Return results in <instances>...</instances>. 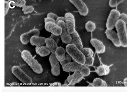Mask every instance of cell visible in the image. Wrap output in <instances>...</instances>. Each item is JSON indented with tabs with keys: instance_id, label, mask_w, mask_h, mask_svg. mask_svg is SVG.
Returning a JSON list of instances; mask_svg holds the SVG:
<instances>
[{
	"instance_id": "cell-1",
	"label": "cell",
	"mask_w": 127,
	"mask_h": 94,
	"mask_svg": "<svg viewBox=\"0 0 127 94\" xmlns=\"http://www.w3.org/2000/svg\"><path fill=\"white\" fill-rule=\"evenodd\" d=\"M21 57L34 72L37 74L43 72L42 66L28 50H23L21 52Z\"/></svg>"
},
{
	"instance_id": "cell-2",
	"label": "cell",
	"mask_w": 127,
	"mask_h": 94,
	"mask_svg": "<svg viewBox=\"0 0 127 94\" xmlns=\"http://www.w3.org/2000/svg\"><path fill=\"white\" fill-rule=\"evenodd\" d=\"M66 50L74 60L77 63L84 65L85 63L86 57L81 50L73 44H67L66 47Z\"/></svg>"
},
{
	"instance_id": "cell-3",
	"label": "cell",
	"mask_w": 127,
	"mask_h": 94,
	"mask_svg": "<svg viewBox=\"0 0 127 94\" xmlns=\"http://www.w3.org/2000/svg\"><path fill=\"white\" fill-rule=\"evenodd\" d=\"M115 27L117 32V35L120 41L121 46L127 47V31L126 23L124 21L118 20L116 24Z\"/></svg>"
},
{
	"instance_id": "cell-4",
	"label": "cell",
	"mask_w": 127,
	"mask_h": 94,
	"mask_svg": "<svg viewBox=\"0 0 127 94\" xmlns=\"http://www.w3.org/2000/svg\"><path fill=\"white\" fill-rule=\"evenodd\" d=\"M12 72L15 77L24 84H30L32 83V78L28 76L19 66H14L12 67Z\"/></svg>"
},
{
	"instance_id": "cell-5",
	"label": "cell",
	"mask_w": 127,
	"mask_h": 94,
	"mask_svg": "<svg viewBox=\"0 0 127 94\" xmlns=\"http://www.w3.org/2000/svg\"><path fill=\"white\" fill-rule=\"evenodd\" d=\"M120 14V12L116 9H113L110 11L106 24L107 29H113L114 28L119 20Z\"/></svg>"
},
{
	"instance_id": "cell-6",
	"label": "cell",
	"mask_w": 127,
	"mask_h": 94,
	"mask_svg": "<svg viewBox=\"0 0 127 94\" xmlns=\"http://www.w3.org/2000/svg\"><path fill=\"white\" fill-rule=\"evenodd\" d=\"M49 61L51 67V73L55 76H58L60 74V63L56 57L55 54L51 53L50 54Z\"/></svg>"
},
{
	"instance_id": "cell-7",
	"label": "cell",
	"mask_w": 127,
	"mask_h": 94,
	"mask_svg": "<svg viewBox=\"0 0 127 94\" xmlns=\"http://www.w3.org/2000/svg\"><path fill=\"white\" fill-rule=\"evenodd\" d=\"M65 24L66 25L67 31L69 34H73L75 31V21L73 14L67 13L65 14Z\"/></svg>"
},
{
	"instance_id": "cell-8",
	"label": "cell",
	"mask_w": 127,
	"mask_h": 94,
	"mask_svg": "<svg viewBox=\"0 0 127 94\" xmlns=\"http://www.w3.org/2000/svg\"><path fill=\"white\" fill-rule=\"evenodd\" d=\"M78 10L79 13L82 16H87L89 10L87 6L84 3L83 0H69Z\"/></svg>"
},
{
	"instance_id": "cell-9",
	"label": "cell",
	"mask_w": 127,
	"mask_h": 94,
	"mask_svg": "<svg viewBox=\"0 0 127 94\" xmlns=\"http://www.w3.org/2000/svg\"><path fill=\"white\" fill-rule=\"evenodd\" d=\"M57 24L62 28V33L60 36L63 42L65 44H70L72 40V37L70 34H69L67 31L65 22L63 21H59Z\"/></svg>"
},
{
	"instance_id": "cell-10",
	"label": "cell",
	"mask_w": 127,
	"mask_h": 94,
	"mask_svg": "<svg viewBox=\"0 0 127 94\" xmlns=\"http://www.w3.org/2000/svg\"><path fill=\"white\" fill-rule=\"evenodd\" d=\"M40 31L37 29H33L28 32L22 34L20 36V42L23 45H27L30 42L31 38L33 36H39Z\"/></svg>"
},
{
	"instance_id": "cell-11",
	"label": "cell",
	"mask_w": 127,
	"mask_h": 94,
	"mask_svg": "<svg viewBox=\"0 0 127 94\" xmlns=\"http://www.w3.org/2000/svg\"><path fill=\"white\" fill-rule=\"evenodd\" d=\"M45 29L48 32L56 35H61L62 33V27L57 23L49 22L45 24Z\"/></svg>"
},
{
	"instance_id": "cell-12",
	"label": "cell",
	"mask_w": 127,
	"mask_h": 94,
	"mask_svg": "<svg viewBox=\"0 0 127 94\" xmlns=\"http://www.w3.org/2000/svg\"><path fill=\"white\" fill-rule=\"evenodd\" d=\"M105 34L107 38L110 40L116 47H120L121 46L120 41L117 33L112 29H107L105 31Z\"/></svg>"
},
{
	"instance_id": "cell-13",
	"label": "cell",
	"mask_w": 127,
	"mask_h": 94,
	"mask_svg": "<svg viewBox=\"0 0 127 94\" xmlns=\"http://www.w3.org/2000/svg\"><path fill=\"white\" fill-rule=\"evenodd\" d=\"M83 65L77 63L75 61L70 62L63 66V71L65 72H75L80 71Z\"/></svg>"
},
{
	"instance_id": "cell-14",
	"label": "cell",
	"mask_w": 127,
	"mask_h": 94,
	"mask_svg": "<svg viewBox=\"0 0 127 94\" xmlns=\"http://www.w3.org/2000/svg\"><path fill=\"white\" fill-rule=\"evenodd\" d=\"M83 76L81 74L79 71L74 72V73L69 76L67 80L68 82L69 86H74L75 84L79 83L83 78Z\"/></svg>"
},
{
	"instance_id": "cell-15",
	"label": "cell",
	"mask_w": 127,
	"mask_h": 94,
	"mask_svg": "<svg viewBox=\"0 0 127 94\" xmlns=\"http://www.w3.org/2000/svg\"><path fill=\"white\" fill-rule=\"evenodd\" d=\"M91 44L95 48L97 53L102 54L105 51V47L100 40L96 39H93L90 41Z\"/></svg>"
},
{
	"instance_id": "cell-16",
	"label": "cell",
	"mask_w": 127,
	"mask_h": 94,
	"mask_svg": "<svg viewBox=\"0 0 127 94\" xmlns=\"http://www.w3.org/2000/svg\"><path fill=\"white\" fill-rule=\"evenodd\" d=\"M72 37V40L71 44L74 45L76 46L80 50H81L83 48V45L82 44V41L81 40L80 37L78 34L77 31H75L73 34H71Z\"/></svg>"
},
{
	"instance_id": "cell-17",
	"label": "cell",
	"mask_w": 127,
	"mask_h": 94,
	"mask_svg": "<svg viewBox=\"0 0 127 94\" xmlns=\"http://www.w3.org/2000/svg\"><path fill=\"white\" fill-rule=\"evenodd\" d=\"M46 39L45 37L35 35L31 38L30 43L33 46H42L45 44Z\"/></svg>"
},
{
	"instance_id": "cell-18",
	"label": "cell",
	"mask_w": 127,
	"mask_h": 94,
	"mask_svg": "<svg viewBox=\"0 0 127 94\" xmlns=\"http://www.w3.org/2000/svg\"><path fill=\"white\" fill-rule=\"evenodd\" d=\"M45 44L48 48L50 50L51 53L55 54L58 48L57 43L50 37L47 38L45 40Z\"/></svg>"
},
{
	"instance_id": "cell-19",
	"label": "cell",
	"mask_w": 127,
	"mask_h": 94,
	"mask_svg": "<svg viewBox=\"0 0 127 94\" xmlns=\"http://www.w3.org/2000/svg\"><path fill=\"white\" fill-rule=\"evenodd\" d=\"M36 52L41 57H46L50 54V51L46 46H38L35 48Z\"/></svg>"
},
{
	"instance_id": "cell-20",
	"label": "cell",
	"mask_w": 127,
	"mask_h": 94,
	"mask_svg": "<svg viewBox=\"0 0 127 94\" xmlns=\"http://www.w3.org/2000/svg\"><path fill=\"white\" fill-rule=\"evenodd\" d=\"M95 72L99 76H106L109 74L110 69L108 66L104 64L97 67Z\"/></svg>"
},
{
	"instance_id": "cell-21",
	"label": "cell",
	"mask_w": 127,
	"mask_h": 94,
	"mask_svg": "<svg viewBox=\"0 0 127 94\" xmlns=\"http://www.w3.org/2000/svg\"><path fill=\"white\" fill-rule=\"evenodd\" d=\"M55 54L58 60L61 62L65 59L66 50L63 47H59L57 49Z\"/></svg>"
},
{
	"instance_id": "cell-22",
	"label": "cell",
	"mask_w": 127,
	"mask_h": 94,
	"mask_svg": "<svg viewBox=\"0 0 127 94\" xmlns=\"http://www.w3.org/2000/svg\"><path fill=\"white\" fill-rule=\"evenodd\" d=\"M94 86H107V83L104 81L99 78H96L94 79L93 82Z\"/></svg>"
},
{
	"instance_id": "cell-23",
	"label": "cell",
	"mask_w": 127,
	"mask_h": 94,
	"mask_svg": "<svg viewBox=\"0 0 127 94\" xmlns=\"http://www.w3.org/2000/svg\"><path fill=\"white\" fill-rule=\"evenodd\" d=\"M79 71L83 77H87L90 74L91 70L90 68L87 65H83L81 67Z\"/></svg>"
},
{
	"instance_id": "cell-24",
	"label": "cell",
	"mask_w": 127,
	"mask_h": 94,
	"mask_svg": "<svg viewBox=\"0 0 127 94\" xmlns=\"http://www.w3.org/2000/svg\"><path fill=\"white\" fill-rule=\"evenodd\" d=\"M96 24L93 22L89 21L86 24L85 28L88 32H93L96 29Z\"/></svg>"
},
{
	"instance_id": "cell-25",
	"label": "cell",
	"mask_w": 127,
	"mask_h": 94,
	"mask_svg": "<svg viewBox=\"0 0 127 94\" xmlns=\"http://www.w3.org/2000/svg\"><path fill=\"white\" fill-rule=\"evenodd\" d=\"M81 50L85 55V57H87L89 56H93L94 55L93 50L89 48H83Z\"/></svg>"
},
{
	"instance_id": "cell-26",
	"label": "cell",
	"mask_w": 127,
	"mask_h": 94,
	"mask_svg": "<svg viewBox=\"0 0 127 94\" xmlns=\"http://www.w3.org/2000/svg\"><path fill=\"white\" fill-rule=\"evenodd\" d=\"M13 5L17 7H22L26 5V0H12Z\"/></svg>"
},
{
	"instance_id": "cell-27",
	"label": "cell",
	"mask_w": 127,
	"mask_h": 94,
	"mask_svg": "<svg viewBox=\"0 0 127 94\" xmlns=\"http://www.w3.org/2000/svg\"><path fill=\"white\" fill-rule=\"evenodd\" d=\"M34 10V8L32 6H24L22 7V11L25 14L32 13Z\"/></svg>"
},
{
	"instance_id": "cell-28",
	"label": "cell",
	"mask_w": 127,
	"mask_h": 94,
	"mask_svg": "<svg viewBox=\"0 0 127 94\" xmlns=\"http://www.w3.org/2000/svg\"><path fill=\"white\" fill-rule=\"evenodd\" d=\"M94 63V59L93 56H89L86 57L85 63L84 64L87 65V66H93Z\"/></svg>"
},
{
	"instance_id": "cell-29",
	"label": "cell",
	"mask_w": 127,
	"mask_h": 94,
	"mask_svg": "<svg viewBox=\"0 0 127 94\" xmlns=\"http://www.w3.org/2000/svg\"><path fill=\"white\" fill-rule=\"evenodd\" d=\"M124 0H110L109 5L111 7H115L117 6L119 4L122 3Z\"/></svg>"
},
{
	"instance_id": "cell-30",
	"label": "cell",
	"mask_w": 127,
	"mask_h": 94,
	"mask_svg": "<svg viewBox=\"0 0 127 94\" xmlns=\"http://www.w3.org/2000/svg\"><path fill=\"white\" fill-rule=\"evenodd\" d=\"M119 20L124 21L126 24H127V14L125 13H122L119 18Z\"/></svg>"
},
{
	"instance_id": "cell-31",
	"label": "cell",
	"mask_w": 127,
	"mask_h": 94,
	"mask_svg": "<svg viewBox=\"0 0 127 94\" xmlns=\"http://www.w3.org/2000/svg\"><path fill=\"white\" fill-rule=\"evenodd\" d=\"M10 3L7 0H5V15H6L9 9Z\"/></svg>"
},
{
	"instance_id": "cell-32",
	"label": "cell",
	"mask_w": 127,
	"mask_h": 94,
	"mask_svg": "<svg viewBox=\"0 0 127 94\" xmlns=\"http://www.w3.org/2000/svg\"><path fill=\"white\" fill-rule=\"evenodd\" d=\"M50 38H52L54 40H55L57 43H58L60 40V35H56L53 34H51L50 35Z\"/></svg>"
},
{
	"instance_id": "cell-33",
	"label": "cell",
	"mask_w": 127,
	"mask_h": 94,
	"mask_svg": "<svg viewBox=\"0 0 127 94\" xmlns=\"http://www.w3.org/2000/svg\"><path fill=\"white\" fill-rule=\"evenodd\" d=\"M47 17H49L50 18H52V19H54V20H56V21L57 20V18H58L57 15L55 14V13H48L47 14Z\"/></svg>"
},
{
	"instance_id": "cell-34",
	"label": "cell",
	"mask_w": 127,
	"mask_h": 94,
	"mask_svg": "<svg viewBox=\"0 0 127 94\" xmlns=\"http://www.w3.org/2000/svg\"><path fill=\"white\" fill-rule=\"evenodd\" d=\"M49 22H55V23H57L56 20H54L53 19L50 18H49V17H47V18L44 19V22H45V23H46Z\"/></svg>"
},
{
	"instance_id": "cell-35",
	"label": "cell",
	"mask_w": 127,
	"mask_h": 94,
	"mask_svg": "<svg viewBox=\"0 0 127 94\" xmlns=\"http://www.w3.org/2000/svg\"><path fill=\"white\" fill-rule=\"evenodd\" d=\"M50 86H61L62 84L60 83L59 82H55L54 83L52 84H50Z\"/></svg>"
},
{
	"instance_id": "cell-36",
	"label": "cell",
	"mask_w": 127,
	"mask_h": 94,
	"mask_svg": "<svg viewBox=\"0 0 127 94\" xmlns=\"http://www.w3.org/2000/svg\"><path fill=\"white\" fill-rule=\"evenodd\" d=\"M59 21H63L65 22V18L64 17H58L57 20V23H58Z\"/></svg>"
},
{
	"instance_id": "cell-37",
	"label": "cell",
	"mask_w": 127,
	"mask_h": 94,
	"mask_svg": "<svg viewBox=\"0 0 127 94\" xmlns=\"http://www.w3.org/2000/svg\"><path fill=\"white\" fill-rule=\"evenodd\" d=\"M124 84L125 86H127V78L124 79Z\"/></svg>"
},
{
	"instance_id": "cell-38",
	"label": "cell",
	"mask_w": 127,
	"mask_h": 94,
	"mask_svg": "<svg viewBox=\"0 0 127 94\" xmlns=\"http://www.w3.org/2000/svg\"><path fill=\"white\" fill-rule=\"evenodd\" d=\"M62 86H67V87H68V86H69V85L68 84H63V85H62Z\"/></svg>"
},
{
	"instance_id": "cell-39",
	"label": "cell",
	"mask_w": 127,
	"mask_h": 94,
	"mask_svg": "<svg viewBox=\"0 0 127 94\" xmlns=\"http://www.w3.org/2000/svg\"><path fill=\"white\" fill-rule=\"evenodd\" d=\"M64 84H69V83H68V81L67 79H66L65 81H64Z\"/></svg>"
},
{
	"instance_id": "cell-40",
	"label": "cell",
	"mask_w": 127,
	"mask_h": 94,
	"mask_svg": "<svg viewBox=\"0 0 127 94\" xmlns=\"http://www.w3.org/2000/svg\"><path fill=\"white\" fill-rule=\"evenodd\" d=\"M8 1H12V0H7Z\"/></svg>"
},
{
	"instance_id": "cell-41",
	"label": "cell",
	"mask_w": 127,
	"mask_h": 94,
	"mask_svg": "<svg viewBox=\"0 0 127 94\" xmlns=\"http://www.w3.org/2000/svg\"><path fill=\"white\" fill-rule=\"evenodd\" d=\"M126 26L127 27V24H126Z\"/></svg>"
}]
</instances>
